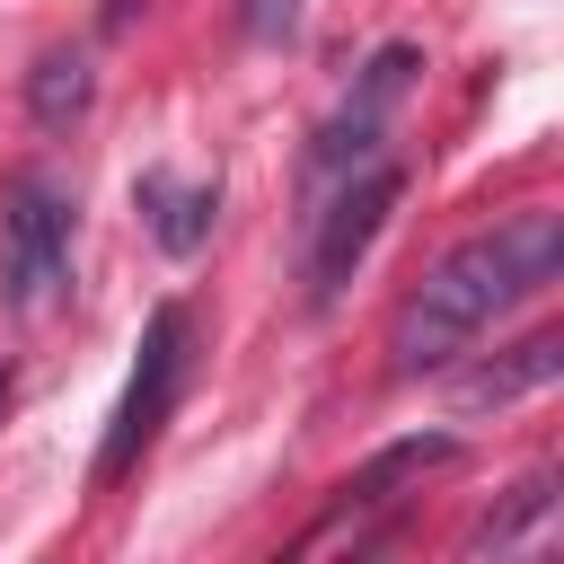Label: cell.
<instances>
[{
  "instance_id": "obj_7",
  "label": "cell",
  "mask_w": 564,
  "mask_h": 564,
  "mask_svg": "<svg viewBox=\"0 0 564 564\" xmlns=\"http://www.w3.org/2000/svg\"><path fill=\"white\" fill-rule=\"evenodd\" d=\"M555 370H564V335H555V326H538V335H520L511 352H494L485 370H467V379H458V405H511V397L546 388Z\"/></svg>"
},
{
  "instance_id": "obj_8",
  "label": "cell",
  "mask_w": 564,
  "mask_h": 564,
  "mask_svg": "<svg viewBox=\"0 0 564 564\" xmlns=\"http://www.w3.org/2000/svg\"><path fill=\"white\" fill-rule=\"evenodd\" d=\"M132 203L150 212V229H159V247L167 256H194L203 238H212V212H220V185H167V167H141V185H132Z\"/></svg>"
},
{
  "instance_id": "obj_2",
  "label": "cell",
  "mask_w": 564,
  "mask_h": 564,
  "mask_svg": "<svg viewBox=\"0 0 564 564\" xmlns=\"http://www.w3.org/2000/svg\"><path fill=\"white\" fill-rule=\"evenodd\" d=\"M70 282V185L44 167H18L0 194V291L9 308H53Z\"/></svg>"
},
{
  "instance_id": "obj_1",
  "label": "cell",
  "mask_w": 564,
  "mask_h": 564,
  "mask_svg": "<svg viewBox=\"0 0 564 564\" xmlns=\"http://www.w3.org/2000/svg\"><path fill=\"white\" fill-rule=\"evenodd\" d=\"M564 273V220L546 203H520L511 220L458 238L405 300H397V326H388V370L397 379H432L449 370L458 352H476V335L494 317H511L520 300L555 291Z\"/></svg>"
},
{
  "instance_id": "obj_10",
  "label": "cell",
  "mask_w": 564,
  "mask_h": 564,
  "mask_svg": "<svg viewBox=\"0 0 564 564\" xmlns=\"http://www.w3.org/2000/svg\"><path fill=\"white\" fill-rule=\"evenodd\" d=\"M546 511H555V467L520 476V485H511V502H502V511H485V520L467 529V555H485V546H511V538H529V529H538Z\"/></svg>"
},
{
  "instance_id": "obj_3",
  "label": "cell",
  "mask_w": 564,
  "mask_h": 564,
  "mask_svg": "<svg viewBox=\"0 0 564 564\" xmlns=\"http://www.w3.org/2000/svg\"><path fill=\"white\" fill-rule=\"evenodd\" d=\"M185 379H194V317H185V300H159L150 326H141V361H132V379H123V405H115V423H106V441H97V485H115V476L150 449V432L176 414Z\"/></svg>"
},
{
  "instance_id": "obj_6",
  "label": "cell",
  "mask_w": 564,
  "mask_h": 564,
  "mask_svg": "<svg viewBox=\"0 0 564 564\" xmlns=\"http://www.w3.org/2000/svg\"><path fill=\"white\" fill-rule=\"evenodd\" d=\"M449 458H458V432H405V441H388L379 458H361V467L335 485V511H326V520H317L300 546H326V538H344L361 511H388V502H397L414 476H432V467H449Z\"/></svg>"
},
{
  "instance_id": "obj_9",
  "label": "cell",
  "mask_w": 564,
  "mask_h": 564,
  "mask_svg": "<svg viewBox=\"0 0 564 564\" xmlns=\"http://www.w3.org/2000/svg\"><path fill=\"white\" fill-rule=\"evenodd\" d=\"M88 97H97V70H88L79 44H53V53L26 70V115H35L44 132H70V123L88 115Z\"/></svg>"
},
{
  "instance_id": "obj_4",
  "label": "cell",
  "mask_w": 564,
  "mask_h": 564,
  "mask_svg": "<svg viewBox=\"0 0 564 564\" xmlns=\"http://www.w3.org/2000/svg\"><path fill=\"white\" fill-rule=\"evenodd\" d=\"M414 70H423V44H379V53L352 70V88L335 97V115H326V123L308 132V150H300L308 194L335 185V176H352L361 159H379L388 123H397V106H405V88H414Z\"/></svg>"
},
{
  "instance_id": "obj_5",
  "label": "cell",
  "mask_w": 564,
  "mask_h": 564,
  "mask_svg": "<svg viewBox=\"0 0 564 564\" xmlns=\"http://www.w3.org/2000/svg\"><path fill=\"white\" fill-rule=\"evenodd\" d=\"M405 203V167L397 159H361L352 176H335V203L308 220V308H335L344 282L361 273L370 238L388 229V212Z\"/></svg>"
},
{
  "instance_id": "obj_12",
  "label": "cell",
  "mask_w": 564,
  "mask_h": 564,
  "mask_svg": "<svg viewBox=\"0 0 564 564\" xmlns=\"http://www.w3.org/2000/svg\"><path fill=\"white\" fill-rule=\"evenodd\" d=\"M0 405H9V379H0Z\"/></svg>"
},
{
  "instance_id": "obj_11",
  "label": "cell",
  "mask_w": 564,
  "mask_h": 564,
  "mask_svg": "<svg viewBox=\"0 0 564 564\" xmlns=\"http://www.w3.org/2000/svg\"><path fill=\"white\" fill-rule=\"evenodd\" d=\"M308 18V0H238V35L247 44H291Z\"/></svg>"
}]
</instances>
